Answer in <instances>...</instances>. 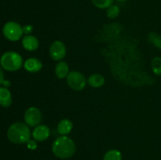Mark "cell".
<instances>
[{
    "mask_svg": "<svg viewBox=\"0 0 161 160\" xmlns=\"http://www.w3.org/2000/svg\"><path fill=\"white\" fill-rule=\"evenodd\" d=\"M72 122L69 119H62L58 125V132L61 136L69 134L72 130Z\"/></svg>",
    "mask_w": 161,
    "mask_h": 160,
    "instance_id": "obj_11",
    "label": "cell"
},
{
    "mask_svg": "<svg viewBox=\"0 0 161 160\" xmlns=\"http://www.w3.org/2000/svg\"><path fill=\"white\" fill-rule=\"evenodd\" d=\"M3 83L5 85V86H9V84H10V83H9V82H8V81H5V80H4V81H3Z\"/></svg>",
    "mask_w": 161,
    "mask_h": 160,
    "instance_id": "obj_23",
    "label": "cell"
},
{
    "mask_svg": "<svg viewBox=\"0 0 161 160\" xmlns=\"http://www.w3.org/2000/svg\"><path fill=\"white\" fill-rule=\"evenodd\" d=\"M32 30H33V28L31 25H29V24L25 25V26L23 28V32L25 33V34L28 35L32 31Z\"/></svg>",
    "mask_w": 161,
    "mask_h": 160,
    "instance_id": "obj_21",
    "label": "cell"
},
{
    "mask_svg": "<svg viewBox=\"0 0 161 160\" xmlns=\"http://www.w3.org/2000/svg\"><path fill=\"white\" fill-rule=\"evenodd\" d=\"M104 160H122V155L119 151L113 149L106 152L104 156Z\"/></svg>",
    "mask_w": 161,
    "mask_h": 160,
    "instance_id": "obj_15",
    "label": "cell"
},
{
    "mask_svg": "<svg viewBox=\"0 0 161 160\" xmlns=\"http://www.w3.org/2000/svg\"><path fill=\"white\" fill-rule=\"evenodd\" d=\"M91 1L96 7L100 8V9H105L112 6L113 0H91Z\"/></svg>",
    "mask_w": 161,
    "mask_h": 160,
    "instance_id": "obj_17",
    "label": "cell"
},
{
    "mask_svg": "<svg viewBox=\"0 0 161 160\" xmlns=\"http://www.w3.org/2000/svg\"><path fill=\"white\" fill-rule=\"evenodd\" d=\"M25 70L31 73H36L39 72L42 67V64L37 58H29L25 63Z\"/></svg>",
    "mask_w": 161,
    "mask_h": 160,
    "instance_id": "obj_10",
    "label": "cell"
},
{
    "mask_svg": "<svg viewBox=\"0 0 161 160\" xmlns=\"http://www.w3.org/2000/svg\"><path fill=\"white\" fill-rule=\"evenodd\" d=\"M27 146L29 149L31 150H35V149L37 147V144L35 141H31V140H29V141L27 142Z\"/></svg>",
    "mask_w": 161,
    "mask_h": 160,
    "instance_id": "obj_20",
    "label": "cell"
},
{
    "mask_svg": "<svg viewBox=\"0 0 161 160\" xmlns=\"http://www.w3.org/2000/svg\"><path fill=\"white\" fill-rule=\"evenodd\" d=\"M69 65L64 61H60L55 67V74L59 78H64L69 75Z\"/></svg>",
    "mask_w": 161,
    "mask_h": 160,
    "instance_id": "obj_13",
    "label": "cell"
},
{
    "mask_svg": "<svg viewBox=\"0 0 161 160\" xmlns=\"http://www.w3.org/2000/svg\"><path fill=\"white\" fill-rule=\"evenodd\" d=\"M88 83L91 87L98 88L103 86L105 83V78L100 74H94L88 78Z\"/></svg>",
    "mask_w": 161,
    "mask_h": 160,
    "instance_id": "obj_14",
    "label": "cell"
},
{
    "mask_svg": "<svg viewBox=\"0 0 161 160\" xmlns=\"http://www.w3.org/2000/svg\"><path fill=\"white\" fill-rule=\"evenodd\" d=\"M23 28L16 22H8L3 27L5 37L10 41H17L23 35Z\"/></svg>",
    "mask_w": 161,
    "mask_h": 160,
    "instance_id": "obj_4",
    "label": "cell"
},
{
    "mask_svg": "<svg viewBox=\"0 0 161 160\" xmlns=\"http://www.w3.org/2000/svg\"><path fill=\"white\" fill-rule=\"evenodd\" d=\"M42 113L36 107H31L25 113V121L29 126H37L42 121Z\"/></svg>",
    "mask_w": 161,
    "mask_h": 160,
    "instance_id": "obj_6",
    "label": "cell"
},
{
    "mask_svg": "<svg viewBox=\"0 0 161 160\" xmlns=\"http://www.w3.org/2000/svg\"><path fill=\"white\" fill-rule=\"evenodd\" d=\"M50 136V129L45 125H39L34 129L32 132V136L36 141H46Z\"/></svg>",
    "mask_w": 161,
    "mask_h": 160,
    "instance_id": "obj_8",
    "label": "cell"
},
{
    "mask_svg": "<svg viewBox=\"0 0 161 160\" xmlns=\"http://www.w3.org/2000/svg\"><path fill=\"white\" fill-rule=\"evenodd\" d=\"M3 81H4V75H3V72L2 71L1 67H0V84H2Z\"/></svg>",
    "mask_w": 161,
    "mask_h": 160,
    "instance_id": "obj_22",
    "label": "cell"
},
{
    "mask_svg": "<svg viewBox=\"0 0 161 160\" xmlns=\"http://www.w3.org/2000/svg\"><path fill=\"white\" fill-rule=\"evenodd\" d=\"M117 1H119V2H125V1H127V0H117Z\"/></svg>",
    "mask_w": 161,
    "mask_h": 160,
    "instance_id": "obj_24",
    "label": "cell"
},
{
    "mask_svg": "<svg viewBox=\"0 0 161 160\" xmlns=\"http://www.w3.org/2000/svg\"><path fill=\"white\" fill-rule=\"evenodd\" d=\"M53 154L60 158H69L75 152V144L71 138L61 136L57 138L52 146Z\"/></svg>",
    "mask_w": 161,
    "mask_h": 160,
    "instance_id": "obj_1",
    "label": "cell"
},
{
    "mask_svg": "<svg viewBox=\"0 0 161 160\" xmlns=\"http://www.w3.org/2000/svg\"><path fill=\"white\" fill-rule=\"evenodd\" d=\"M67 83L70 88L76 91L82 90L86 85L84 75L79 72H69L67 76Z\"/></svg>",
    "mask_w": 161,
    "mask_h": 160,
    "instance_id": "obj_5",
    "label": "cell"
},
{
    "mask_svg": "<svg viewBox=\"0 0 161 160\" xmlns=\"http://www.w3.org/2000/svg\"><path fill=\"white\" fill-rule=\"evenodd\" d=\"M50 55L54 61H61L66 55L65 45L61 41H55L50 45Z\"/></svg>",
    "mask_w": 161,
    "mask_h": 160,
    "instance_id": "obj_7",
    "label": "cell"
},
{
    "mask_svg": "<svg viewBox=\"0 0 161 160\" xmlns=\"http://www.w3.org/2000/svg\"><path fill=\"white\" fill-rule=\"evenodd\" d=\"M2 67L6 71L14 72L20 68L23 64V60L19 53L15 52H7L1 57Z\"/></svg>",
    "mask_w": 161,
    "mask_h": 160,
    "instance_id": "obj_3",
    "label": "cell"
},
{
    "mask_svg": "<svg viewBox=\"0 0 161 160\" xmlns=\"http://www.w3.org/2000/svg\"><path fill=\"white\" fill-rule=\"evenodd\" d=\"M22 45L25 50H28V51H34V50H37V48L39 47V41H38L37 38H36L35 36L27 35L23 38Z\"/></svg>",
    "mask_w": 161,
    "mask_h": 160,
    "instance_id": "obj_9",
    "label": "cell"
},
{
    "mask_svg": "<svg viewBox=\"0 0 161 160\" xmlns=\"http://www.w3.org/2000/svg\"><path fill=\"white\" fill-rule=\"evenodd\" d=\"M12 103L11 93L6 88L0 87V105L3 107L10 106Z\"/></svg>",
    "mask_w": 161,
    "mask_h": 160,
    "instance_id": "obj_12",
    "label": "cell"
},
{
    "mask_svg": "<svg viewBox=\"0 0 161 160\" xmlns=\"http://www.w3.org/2000/svg\"><path fill=\"white\" fill-rule=\"evenodd\" d=\"M151 67L154 74L157 75H161V58L155 57L151 62Z\"/></svg>",
    "mask_w": 161,
    "mask_h": 160,
    "instance_id": "obj_16",
    "label": "cell"
},
{
    "mask_svg": "<svg viewBox=\"0 0 161 160\" xmlns=\"http://www.w3.org/2000/svg\"><path fill=\"white\" fill-rule=\"evenodd\" d=\"M149 39L153 44L161 50V37L155 33H150L149 35Z\"/></svg>",
    "mask_w": 161,
    "mask_h": 160,
    "instance_id": "obj_19",
    "label": "cell"
},
{
    "mask_svg": "<svg viewBox=\"0 0 161 160\" xmlns=\"http://www.w3.org/2000/svg\"><path fill=\"white\" fill-rule=\"evenodd\" d=\"M7 136L9 141L14 144H25L30 140L31 132L26 124L16 122L9 128Z\"/></svg>",
    "mask_w": 161,
    "mask_h": 160,
    "instance_id": "obj_2",
    "label": "cell"
},
{
    "mask_svg": "<svg viewBox=\"0 0 161 160\" xmlns=\"http://www.w3.org/2000/svg\"><path fill=\"white\" fill-rule=\"evenodd\" d=\"M119 13V9L117 6H110L107 9V12L106 14L108 16V17L109 18L113 19V18H116Z\"/></svg>",
    "mask_w": 161,
    "mask_h": 160,
    "instance_id": "obj_18",
    "label": "cell"
}]
</instances>
